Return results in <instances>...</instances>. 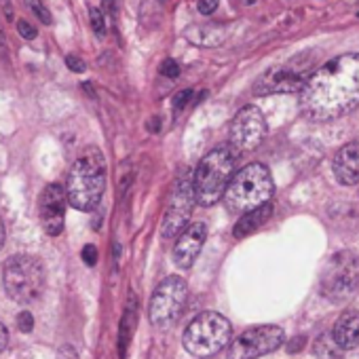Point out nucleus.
Wrapping results in <instances>:
<instances>
[{
  "mask_svg": "<svg viewBox=\"0 0 359 359\" xmlns=\"http://www.w3.org/2000/svg\"><path fill=\"white\" fill-rule=\"evenodd\" d=\"M302 112L332 121L359 106V53L338 55L315 70L300 89Z\"/></svg>",
  "mask_w": 359,
  "mask_h": 359,
  "instance_id": "f257e3e1",
  "label": "nucleus"
},
{
  "mask_svg": "<svg viewBox=\"0 0 359 359\" xmlns=\"http://www.w3.org/2000/svg\"><path fill=\"white\" fill-rule=\"evenodd\" d=\"M106 191V161L97 148H87L72 165L66 182L68 203L79 212H93Z\"/></svg>",
  "mask_w": 359,
  "mask_h": 359,
  "instance_id": "f03ea898",
  "label": "nucleus"
},
{
  "mask_svg": "<svg viewBox=\"0 0 359 359\" xmlns=\"http://www.w3.org/2000/svg\"><path fill=\"white\" fill-rule=\"evenodd\" d=\"M275 193L273 177L266 165L250 163L237 173H233L231 182L224 191V203L235 214H245L271 201Z\"/></svg>",
  "mask_w": 359,
  "mask_h": 359,
  "instance_id": "7ed1b4c3",
  "label": "nucleus"
},
{
  "mask_svg": "<svg viewBox=\"0 0 359 359\" xmlns=\"http://www.w3.org/2000/svg\"><path fill=\"white\" fill-rule=\"evenodd\" d=\"M235 173V150L229 146H218L208 152L193 175L195 201L203 208L216 205Z\"/></svg>",
  "mask_w": 359,
  "mask_h": 359,
  "instance_id": "20e7f679",
  "label": "nucleus"
},
{
  "mask_svg": "<svg viewBox=\"0 0 359 359\" xmlns=\"http://www.w3.org/2000/svg\"><path fill=\"white\" fill-rule=\"evenodd\" d=\"M233 327L231 321L214 311L197 315L184 330V348L195 357H214L231 342Z\"/></svg>",
  "mask_w": 359,
  "mask_h": 359,
  "instance_id": "39448f33",
  "label": "nucleus"
},
{
  "mask_svg": "<svg viewBox=\"0 0 359 359\" xmlns=\"http://www.w3.org/2000/svg\"><path fill=\"white\" fill-rule=\"evenodd\" d=\"M3 285L11 300L30 304L45 292V269L34 256H11L3 266Z\"/></svg>",
  "mask_w": 359,
  "mask_h": 359,
  "instance_id": "423d86ee",
  "label": "nucleus"
},
{
  "mask_svg": "<svg viewBox=\"0 0 359 359\" xmlns=\"http://www.w3.org/2000/svg\"><path fill=\"white\" fill-rule=\"evenodd\" d=\"M359 290V256L355 252L334 254L321 275V294L332 302H344Z\"/></svg>",
  "mask_w": 359,
  "mask_h": 359,
  "instance_id": "0eeeda50",
  "label": "nucleus"
},
{
  "mask_svg": "<svg viewBox=\"0 0 359 359\" xmlns=\"http://www.w3.org/2000/svg\"><path fill=\"white\" fill-rule=\"evenodd\" d=\"M187 300H189V285L182 277H167L165 281H161L148 306L152 325L161 330L171 327L180 319V315H182Z\"/></svg>",
  "mask_w": 359,
  "mask_h": 359,
  "instance_id": "6e6552de",
  "label": "nucleus"
},
{
  "mask_svg": "<svg viewBox=\"0 0 359 359\" xmlns=\"http://www.w3.org/2000/svg\"><path fill=\"white\" fill-rule=\"evenodd\" d=\"M283 330L279 325H256L239 334L229 346V359H258L277 351L283 344Z\"/></svg>",
  "mask_w": 359,
  "mask_h": 359,
  "instance_id": "1a4fd4ad",
  "label": "nucleus"
},
{
  "mask_svg": "<svg viewBox=\"0 0 359 359\" xmlns=\"http://www.w3.org/2000/svg\"><path fill=\"white\" fill-rule=\"evenodd\" d=\"M195 191H193V177L184 175L180 182L175 184L167 212L163 216V226L161 235L165 239H173L189 226V220L193 216V205H195Z\"/></svg>",
  "mask_w": 359,
  "mask_h": 359,
  "instance_id": "9d476101",
  "label": "nucleus"
},
{
  "mask_svg": "<svg viewBox=\"0 0 359 359\" xmlns=\"http://www.w3.org/2000/svg\"><path fill=\"white\" fill-rule=\"evenodd\" d=\"M264 133H266L264 114L256 106H245L235 114L229 137L235 152H252L262 144Z\"/></svg>",
  "mask_w": 359,
  "mask_h": 359,
  "instance_id": "9b49d317",
  "label": "nucleus"
},
{
  "mask_svg": "<svg viewBox=\"0 0 359 359\" xmlns=\"http://www.w3.org/2000/svg\"><path fill=\"white\" fill-rule=\"evenodd\" d=\"M66 208H68L66 189H62L60 184H49L39 201V216L47 235L57 237L64 231Z\"/></svg>",
  "mask_w": 359,
  "mask_h": 359,
  "instance_id": "f8f14e48",
  "label": "nucleus"
},
{
  "mask_svg": "<svg viewBox=\"0 0 359 359\" xmlns=\"http://www.w3.org/2000/svg\"><path fill=\"white\" fill-rule=\"evenodd\" d=\"M306 70L304 66H283V68H273L266 74H262L258 79V83L254 85V93L256 95H269V93H292V91H300L304 81H306Z\"/></svg>",
  "mask_w": 359,
  "mask_h": 359,
  "instance_id": "ddd939ff",
  "label": "nucleus"
},
{
  "mask_svg": "<svg viewBox=\"0 0 359 359\" xmlns=\"http://www.w3.org/2000/svg\"><path fill=\"white\" fill-rule=\"evenodd\" d=\"M208 239V226L203 222L189 224L182 233H180L175 248H173V260L180 269H191L201 254V248Z\"/></svg>",
  "mask_w": 359,
  "mask_h": 359,
  "instance_id": "4468645a",
  "label": "nucleus"
},
{
  "mask_svg": "<svg viewBox=\"0 0 359 359\" xmlns=\"http://www.w3.org/2000/svg\"><path fill=\"white\" fill-rule=\"evenodd\" d=\"M334 175L340 184L355 187L359 184V137L344 144L334 156Z\"/></svg>",
  "mask_w": 359,
  "mask_h": 359,
  "instance_id": "2eb2a0df",
  "label": "nucleus"
},
{
  "mask_svg": "<svg viewBox=\"0 0 359 359\" xmlns=\"http://www.w3.org/2000/svg\"><path fill=\"white\" fill-rule=\"evenodd\" d=\"M332 338L340 348H355L359 344V311H346L338 317Z\"/></svg>",
  "mask_w": 359,
  "mask_h": 359,
  "instance_id": "dca6fc26",
  "label": "nucleus"
},
{
  "mask_svg": "<svg viewBox=\"0 0 359 359\" xmlns=\"http://www.w3.org/2000/svg\"><path fill=\"white\" fill-rule=\"evenodd\" d=\"M184 39L193 45H199V47H218L224 43L226 39V32L222 26H214V24H195V26H189L184 30Z\"/></svg>",
  "mask_w": 359,
  "mask_h": 359,
  "instance_id": "f3484780",
  "label": "nucleus"
},
{
  "mask_svg": "<svg viewBox=\"0 0 359 359\" xmlns=\"http://www.w3.org/2000/svg\"><path fill=\"white\" fill-rule=\"evenodd\" d=\"M271 214H273V205H271V203H264V205H260V208H256V210L245 212V214L239 218V222L235 224L233 235H235L237 239H243V237L256 233V231L271 218Z\"/></svg>",
  "mask_w": 359,
  "mask_h": 359,
  "instance_id": "a211bd4d",
  "label": "nucleus"
},
{
  "mask_svg": "<svg viewBox=\"0 0 359 359\" xmlns=\"http://www.w3.org/2000/svg\"><path fill=\"white\" fill-rule=\"evenodd\" d=\"M26 5H28V9L36 15V20H41L45 26H49L51 22H53V18H51V11L45 7V3L43 0H26Z\"/></svg>",
  "mask_w": 359,
  "mask_h": 359,
  "instance_id": "6ab92c4d",
  "label": "nucleus"
},
{
  "mask_svg": "<svg viewBox=\"0 0 359 359\" xmlns=\"http://www.w3.org/2000/svg\"><path fill=\"white\" fill-rule=\"evenodd\" d=\"M89 22H91V28H93L95 36L104 39L106 36V15L100 9H91L89 11Z\"/></svg>",
  "mask_w": 359,
  "mask_h": 359,
  "instance_id": "aec40b11",
  "label": "nucleus"
},
{
  "mask_svg": "<svg viewBox=\"0 0 359 359\" xmlns=\"http://www.w3.org/2000/svg\"><path fill=\"white\" fill-rule=\"evenodd\" d=\"M158 72L167 79H177L180 76V64L175 60H163V64L158 66Z\"/></svg>",
  "mask_w": 359,
  "mask_h": 359,
  "instance_id": "412c9836",
  "label": "nucleus"
},
{
  "mask_svg": "<svg viewBox=\"0 0 359 359\" xmlns=\"http://www.w3.org/2000/svg\"><path fill=\"white\" fill-rule=\"evenodd\" d=\"M191 97H193V89H184V91H180V93L173 95V102H171V104H173L175 110H182V108L189 106Z\"/></svg>",
  "mask_w": 359,
  "mask_h": 359,
  "instance_id": "4be33fe9",
  "label": "nucleus"
},
{
  "mask_svg": "<svg viewBox=\"0 0 359 359\" xmlns=\"http://www.w3.org/2000/svg\"><path fill=\"white\" fill-rule=\"evenodd\" d=\"M18 325H20V330H22V332H32V327H34V319H32V315H30L28 311L20 313V317H18Z\"/></svg>",
  "mask_w": 359,
  "mask_h": 359,
  "instance_id": "5701e85b",
  "label": "nucleus"
},
{
  "mask_svg": "<svg viewBox=\"0 0 359 359\" xmlns=\"http://www.w3.org/2000/svg\"><path fill=\"white\" fill-rule=\"evenodd\" d=\"M18 32H20V36H24L26 41H32V39L36 36V30H34L28 22H24V20L18 24Z\"/></svg>",
  "mask_w": 359,
  "mask_h": 359,
  "instance_id": "b1692460",
  "label": "nucleus"
},
{
  "mask_svg": "<svg viewBox=\"0 0 359 359\" xmlns=\"http://www.w3.org/2000/svg\"><path fill=\"white\" fill-rule=\"evenodd\" d=\"M218 9V0H199V13L212 15Z\"/></svg>",
  "mask_w": 359,
  "mask_h": 359,
  "instance_id": "393cba45",
  "label": "nucleus"
},
{
  "mask_svg": "<svg viewBox=\"0 0 359 359\" xmlns=\"http://www.w3.org/2000/svg\"><path fill=\"white\" fill-rule=\"evenodd\" d=\"M66 66L72 70V72H85V62L76 55H68L66 57Z\"/></svg>",
  "mask_w": 359,
  "mask_h": 359,
  "instance_id": "a878e982",
  "label": "nucleus"
},
{
  "mask_svg": "<svg viewBox=\"0 0 359 359\" xmlns=\"http://www.w3.org/2000/svg\"><path fill=\"white\" fill-rule=\"evenodd\" d=\"M83 260H85L89 266H93V264L97 262V250H95V245H85V248H83Z\"/></svg>",
  "mask_w": 359,
  "mask_h": 359,
  "instance_id": "bb28decb",
  "label": "nucleus"
},
{
  "mask_svg": "<svg viewBox=\"0 0 359 359\" xmlns=\"http://www.w3.org/2000/svg\"><path fill=\"white\" fill-rule=\"evenodd\" d=\"M57 359H79V355L72 346H62L57 353Z\"/></svg>",
  "mask_w": 359,
  "mask_h": 359,
  "instance_id": "cd10ccee",
  "label": "nucleus"
},
{
  "mask_svg": "<svg viewBox=\"0 0 359 359\" xmlns=\"http://www.w3.org/2000/svg\"><path fill=\"white\" fill-rule=\"evenodd\" d=\"M7 344H9V332L3 323H0V353L7 348Z\"/></svg>",
  "mask_w": 359,
  "mask_h": 359,
  "instance_id": "c85d7f7f",
  "label": "nucleus"
},
{
  "mask_svg": "<svg viewBox=\"0 0 359 359\" xmlns=\"http://www.w3.org/2000/svg\"><path fill=\"white\" fill-rule=\"evenodd\" d=\"M7 53V34L3 30V24H0V55Z\"/></svg>",
  "mask_w": 359,
  "mask_h": 359,
  "instance_id": "c756f323",
  "label": "nucleus"
},
{
  "mask_svg": "<svg viewBox=\"0 0 359 359\" xmlns=\"http://www.w3.org/2000/svg\"><path fill=\"white\" fill-rule=\"evenodd\" d=\"M146 127H148V131H158V129H161V118H158V116L150 118Z\"/></svg>",
  "mask_w": 359,
  "mask_h": 359,
  "instance_id": "7c9ffc66",
  "label": "nucleus"
},
{
  "mask_svg": "<svg viewBox=\"0 0 359 359\" xmlns=\"http://www.w3.org/2000/svg\"><path fill=\"white\" fill-rule=\"evenodd\" d=\"M5 224H3V220H0V248H3L5 245Z\"/></svg>",
  "mask_w": 359,
  "mask_h": 359,
  "instance_id": "2f4dec72",
  "label": "nucleus"
},
{
  "mask_svg": "<svg viewBox=\"0 0 359 359\" xmlns=\"http://www.w3.org/2000/svg\"><path fill=\"white\" fill-rule=\"evenodd\" d=\"M256 3V0H245V5H254Z\"/></svg>",
  "mask_w": 359,
  "mask_h": 359,
  "instance_id": "473e14b6",
  "label": "nucleus"
}]
</instances>
